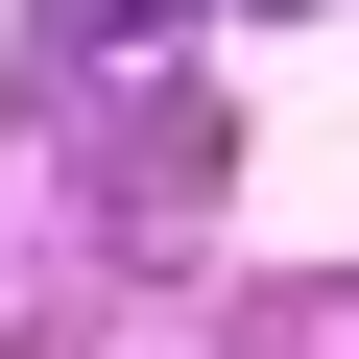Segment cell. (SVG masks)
Listing matches in <instances>:
<instances>
[{"label":"cell","instance_id":"7a4b0ae2","mask_svg":"<svg viewBox=\"0 0 359 359\" xmlns=\"http://www.w3.org/2000/svg\"><path fill=\"white\" fill-rule=\"evenodd\" d=\"M240 25H311V0H240Z\"/></svg>","mask_w":359,"mask_h":359},{"label":"cell","instance_id":"6da1fadb","mask_svg":"<svg viewBox=\"0 0 359 359\" xmlns=\"http://www.w3.org/2000/svg\"><path fill=\"white\" fill-rule=\"evenodd\" d=\"M48 48H72V72H120V48H168V0H48Z\"/></svg>","mask_w":359,"mask_h":359}]
</instances>
